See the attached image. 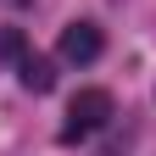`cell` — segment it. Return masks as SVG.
<instances>
[{
	"instance_id": "6da1fadb",
	"label": "cell",
	"mask_w": 156,
	"mask_h": 156,
	"mask_svg": "<svg viewBox=\"0 0 156 156\" xmlns=\"http://www.w3.org/2000/svg\"><path fill=\"white\" fill-rule=\"evenodd\" d=\"M106 117H112V95H106V89H78L73 106H67V128H62V140H78V134L106 128Z\"/></svg>"
},
{
	"instance_id": "7a4b0ae2",
	"label": "cell",
	"mask_w": 156,
	"mask_h": 156,
	"mask_svg": "<svg viewBox=\"0 0 156 156\" xmlns=\"http://www.w3.org/2000/svg\"><path fill=\"white\" fill-rule=\"evenodd\" d=\"M101 50H106V34L95 28V23H67L62 28V45H56V56H62L67 67H89V62H101Z\"/></svg>"
},
{
	"instance_id": "3957f363",
	"label": "cell",
	"mask_w": 156,
	"mask_h": 156,
	"mask_svg": "<svg viewBox=\"0 0 156 156\" xmlns=\"http://www.w3.org/2000/svg\"><path fill=\"white\" fill-rule=\"evenodd\" d=\"M17 73H23V89H34V95H50L56 89V62H50V56L23 50V56H17Z\"/></svg>"
},
{
	"instance_id": "277c9868",
	"label": "cell",
	"mask_w": 156,
	"mask_h": 156,
	"mask_svg": "<svg viewBox=\"0 0 156 156\" xmlns=\"http://www.w3.org/2000/svg\"><path fill=\"white\" fill-rule=\"evenodd\" d=\"M0 6H6V11H23V6H34V0H0Z\"/></svg>"
}]
</instances>
